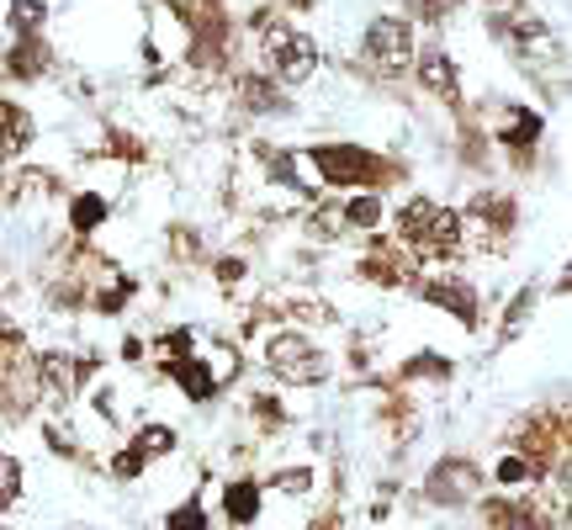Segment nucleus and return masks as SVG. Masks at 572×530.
Returning <instances> with one entry per match:
<instances>
[{
  "label": "nucleus",
  "instance_id": "nucleus-1",
  "mask_svg": "<svg viewBox=\"0 0 572 530\" xmlns=\"http://www.w3.org/2000/svg\"><path fill=\"white\" fill-rule=\"evenodd\" d=\"M265 64H270V74H276V80L297 85V80H308V74H313L318 49H313L303 32H286V27H276V32L265 38Z\"/></svg>",
  "mask_w": 572,
  "mask_h": 530
},
{
  "label": "nucleus",
  "instance_id": "nucleus-2",
  "mask_svg": "<svg viewBox=\"0 0 572 530\" xmlns=\"http://www.w3.org/2000/svg\"><path fill=\"white\" fill-rule=\"evenodd\" d=\"M404 234L413 244H425V249H451L456 234H461V223H456V213L435 207V202H408L404 207Z\"/></svg>",
  "mask_w": 572,
  "mask_h": 530
},
{
  "label": "nucleus",
  "instance_id": "nucleus-3",
  "mask_svg": "<svg viewBox=\"0 0 572 530\" xmlns=\"http://www.w3.org/2000/svg\"><path fill=\"white\" fill-rule=\"evenodd\" d=\"M366 53H371V64L377 70H404L408 59H413V32H408V22H398V17H381V22H371V38H366Z\"/></svg>",
  "mask_w": 572,
  "mask_h": 530
},
{
  "label": "nucleus",
  "instance_id": "nucleus-4",
  "mask_svg": "<svg viewBox=\"0 0 572 530\" xmlns=\"http://www.w3.org/2000/svg\"><path fill=\"white\" fill-rule=\"evenodd\" d=\"M313 165L324 170V181H329V186H356V181H371V175H377V160H371V154H360V149H350V144L313 149Z\"/></svg>",
  "mask_w": 572,
  "mask_h": 530
},
{
  "label": "nucleus",
  "instance_id": "nucleus-5",
  "mask_svg": "<svg viewBox=\"0 0 572 530\" xmlns=\"http://www.w3.org/2000/svg\"><path fill=\"white\" fill-rule=\"evenodd\" d=\"M324 356L318 350H308L297 335H276L270 339V366L282 371V377H292V383H313V377H324Z\"/></svg>",
  "mask_w": 572,
  "mask_h": 530
},
{
  "label": "nucleus",
  "instance_id": "nucleus-6",
  "mask_svg": "<svg viewBox=\"0 0 572 530\" xmlns=\"http://www.w3.org/2000/svg\"><path fill=\"white\" fill-rule=\"evenodd\" d=\"M429 303L451 308L461 324H472L477 318V297H472V287H461V282H435V287H429Z\"/></svg>",
  "mask_w": 572,
  "mask_h": 530
},
{
  "label": "nucleus",
  "instance_id": "nucleus-7",
  "mask_svg": "<svg viewBox=\"0 0 572 530\" xmlns=\"http://www.w3.org/2000/svg\"><path fill=\"white\" fill-rule=\"evenodd\" d=\"M419 80H425L429 91H451L456 85V70H451V59L440 49H429L425 59H419Z\"/></svg>",
  "mask_w": 572,
  "mask_h": 530
},
{
  "label": "nucleus",
  "instance_id": "nucleus-8",
  "mask_svg": "<svg viewBox=\"0 0 572 530\" xmlns=\"http://www.w3.org/2000/svg\"><path fill=\"white\" fill-rule=\"evenodd\" d=\"M261 514V493H255V482H234L228 488V520L244 526V520H255Z\"/></svg>",
  "mask_w": 572,
  "mask_h": 530
},
{
  "label": "nucleus",
  "instance_id": "nucleus-9",
  "mask_svg": "<svg viewBox=\"0 0 572 530\" xmlns=\"http://www.w3.org/2000/svg\"><path fill=\"white\" fill-rule=\"evenodd\" d=\"M27 133H32V122H27L22 112L11 106V101H0V144H6V149H22Z\"/></svg>",
  "mask_w": 572,
  "mask_h": 530
},
{
  "label": "nucleus",
  "instance_id": "nucleus-10",
  "mask_svg": "<svg viewBox=\"0 0 572 530\" xmlns=\"http://www.w3.org/2000/svg\"><path fill=\"white\" fill-rule=\"evenodd\" d=\"M175 377H181V387H186L191 398L202 404V398H213V377H207V366L196 361H175Z\"/></svg>",
  "mask_w": 572,
  "mask_h": 530
},
{
  "label": "nucleus",
  "instance_id": "nucleus-11",
  "mask_svg": "<svg viewBox=\"0 0 572 530\" xmlns=\"http://www.w3.org/2000/svg\"><path fill=\"white\" fill-rule=\"evenodd\" d=\"M101 217H106V207H101L95 196H80V202H74V228H95Z\"/></svg>",
  "mask_w": 572,
  "mask_h": 530
},
{
  "label": "nucleus",
  "instance_id": "nucleus-12",
  "mask_svg": "<svg viewBox=\"0 0 572 530\" xmlns=\"http://www.w3.org/2000/svg\"><path fill=\"white\" fill-rule=\"evenodd\" d=\"M377 217H381V202H377V196H360V202H350V223H356V228H371Z\"/></svg>",
  "mask_w": 572,
  "mask_h": 530
},
{
  "label": "nucleus",
  "instance_id": "nucleus-13",
  "mask_svg": "<svg viewBox=\"0 0 572 530\" xmlns=\"http://www.w3.org/2000/svg\"><path fill=\"white\" fill-rule=\"evenodd\" d=\"M170 446H175V435H170V430H143V435H139V451H143V457H154V451H170Z\"/></svg>",
  "mask_w": 572,
  "mask_h": 530
},
{
  "label": "nucleus",
  "instance_id": "nucleus-14",
  "mask_svg": "<svg viewBox=\"0 0 572 530\" xmlns=\"http://www.w3.org/2000/svg\"><path fill=\"white\" fill-rule=\"evenodd\" d=\"M244 96L255 101V112H276V96H270V85H261V80H244Z\"/></svg>",
  "mask_w": 572,
  "mask_h": 530
},
{
  "label": "nucleus",
  "instance_id": "nucleus-15",
  "mask_svg": "<svg viewBox=\"0 0 572 530\" xmlns=\"http://www.w3.org/2000/svg\"><path fill=\"white\" fill-rule=\"evenodd\" d=\"M408 6H413V11H419V17H425V22H440V17H446V11H451L456 0H408Z\"/></svg>",
  "mask_w": 572,
  "mask_h": 530
},
{
  "label": "nucleus",
  "instance_id": "nucleus-16",
  "mask_svg": "<svg viewBox=\"0 0 572 530\" xmlns=\"http://www.w3.org/2000/svg\"><path fill=\"white\" fill-rule=\"evenodd\" d=\"M38 22H43V6L38 0H17V27L27 32V27H38Z\"/></svg>",
  "mask_w": 572,
  "mask_h": 530
},
{
  "label": "nucleus",
  "instance_id": "nucleus-17",
  "mask_svg": "<svg viewBox=\"0 0 572 530\" xmlns=\"http://www.w3.org/2000/svg\"><path fill=\"white\" fill-rule=\"evenodd\" d=\"M170 526H207V514H202L196 504H191V509H175V514H170Z\"/></svg>",
  "mask_w": 572,
  "mask_h": 530
},
{
  "label": "nucleus",
  "instance_id": "nucleus-18",
  "mask_svg": "<svg viewBox=\"0 0 572 530\" xmlns=\"http://www.w3.org/2000/svg\"><path fill=\"white\" fill-rule=\"evenodd\" d=\"M303 488H308V472H292V478L282 472V493H303Z\"/></svg>",
  "mask_w": 572,
  "mask_h": 530
}]
</instances>
